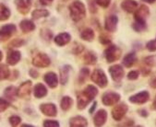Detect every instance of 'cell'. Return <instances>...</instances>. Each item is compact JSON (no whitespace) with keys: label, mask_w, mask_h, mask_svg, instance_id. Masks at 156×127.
I'll list each match as a JSON object with an SVG mask.
<instances>
[{"label":"cell","mask_w":156,"mask_h":127,"mask_svg":"<svg viewBox=\"0 0 156 127\" xmlns=\"http://www.w3.org/2000/svg\"><path fill=\"white\" fill-rule=\"evenodd\" d=\"M70 17L74 21H80L86 16V9L84 5L80 1H75L69 6Z\"/></svg>","instance_id":"cell-1"},{"label":"cell","mask_w":156,"mask_h":127,"mask_svg":"<svg viewBox=\"0 0 156 127\" xmlns=\"http://www.w3.org/2000/svg\"><path fill=\"white\" fill-rule=\"evenodd\" d=\"M91 80L100 88H105L108 84L107 77L102 69H95L93 71L91 75Z\"/></svg>","instance_id":"cell-2"},{"label":"cell","mask_w":156,"mask_h":127,"mask_svg":"<svg viewBox=\"0 0 156 127\" xmlns=\"http://www.w3.org/2000/svg\"><path fill=\"white\" fill-rule=\"evenodd\" d=\"M105 57L108 63H114L121 57V50L115 45H110L105 51Z\"/></svg>","instance_id":"cell-3"},{"label":"cell","mask_w":156,"mask_h":127,"mask_svg":"<svg viewBox=\"0 0 156 127\" xmlns=\"http://www.w3.org/2000/svg\"><path fill=\"white\" fill-rule=\"evenodd\" d=\"M128 110H129V107L125 103H119V104L115 105L112 110L113 119L116 122H120L124 118V116L127 114Z\"/></svg>","instance_id":"cell-4"},{"label":"cell","mask_w":156,"mask_h":127,"mask_svg":"<svg viewBox=\"0 0 156 127\" xmlns=\"http://www.w3.org/2000/svg\"><path fill=\"white\" fill-rule=\"evenodd\" d=\"M50 63H51L50 58L45 53H37L33 58V65L36 67H40V68L47 67L48 66H50Z\"/></svg>","instance_id":"cell-5"},{"label":"cell","mask_w":156,"mask_h":127,"mask_svg":"<svg viewBox=\"0 0 156 127\" xmlns=\"http://www.w3.org/2000/svg\"><path fill=\"white\" fill-rule=\"evenodd\" d=\"M119 100L120 95L116 92L112 91L105 92L102 97V101L105 106H114L119 101Z\"/></svg>","instance_id":"cell-6"},{"label":"cell","mask_w":156,"mask_h":127,"mask_svg":"<svg viewBox=\"0 0 156 127\" xmlns=\"http://www.w3.org/2000/svg\"><path fill=\"white\" fill-rule=\"evenodd\" d=\"M15 33H16V26L15 25H13V24L4 25L1 29H0V42L8 40Z\"/></svg>","instance_id":"cell-7"},{"label":"cell","mask_w":156,"mask_h":127,"mask_svg":"<svg viewBox=\"0 0 156 127\" xmlns=\"http://www.w3.org/2000/svg\"><path fill=\"white\" fill-rule=\"evenodd\" d=\"M109 73L112 79L115 82H118L123 78L125 71L121 65H114L109 67Z\"/></svg>","instance_id":"cell-8"},{"label":"cell","mask_w":156,"mask_h":127,"mask_svg":"<svg viewBox=\"0 0 156 127\" xmlns=\"http://www.w3.org/2000/svg\"><path fill=\"white\" fill-rule=\"evenodd\" d=\"M150 99V94L148 91H140L129 97V101L134 104H144Z\"/></svg>","instance_id":"cell-9"},{"label":"cell","mask_w":156,"mask_h":127,"mask_svg":"<svg viewBox=\"0 0 156 127\" xmlns=\"http://www.w3.org/2000/svg\"><path fill=\"white\" fill-rule=\"evenodd\" d=\"M32 87H33L32 81L28 80V81L23 82L18 88V97L21 99L28 98L30 94V91H32Z\"/></svg>","instance_id":"cell-10"},{"label":"cell","mask_w":156,"mask_h":127,"mask_svg":"<svg viewBox=\"0 0 156 127\" xmlns=\"http://www.w3.org/2000/svg\"><path fill=\"white\" fill-rule=\"evenodd\" d=\"M15 5L20 13L26 15L33 5V0H15Z\"/></svg>","instance_id":"cell-11"},{"label":"cell","mask_w":156,"mask_h":127,"mask_svg":"<svg viewBox=\"0 0 156 127\" xmlns=\"http://www.w3.org/2000/svg\"><path fill=\"white\" fill-rule=\"evenodd\" d=\"M149 14H150L149 8L145 5H142L139 9H137V10L135 11L134 18L137 21H145Z\"/></svg>","instance_id":"cell-12"},{"label":"cell","mask_w":156,"mask_h":127,"mask_svg":"<svg viewBox=\"0 0 156 127\" xmlns=\"http://www.w3.org/2000/svg\"><path fill=\"white\" fill-rule=\"evenodd\" d=\"M40 111L42 112L43 114L46 116H51L54 117L57 113L56 106L53 103H44L40 105Z\"/></svg>","instance_id":"cell-13"},{"label":"cell","mask_w":156,"mask_h":127,"mask_svg":"<svg viewBox=\"0 0 156 127\" xmlns=\"http://www.w3.org/2000/svg\"><path fill=\"white\" fill-rule=\"evenodd\" d=\"M117 23H118V19L116 16L111 15V16L107 17L105 19V29L107 31H109V33H114V31H115V29H116Z\"/></svg>","instance_id":"cell-14"},{"label":"cell","mask_w":156,"mask_h":127,"mask_svg":"<svg viewBox=\"0 0 156 127\" xmlns=\"http://www.w3.org/2000/svg\"><path fill=\"white\" fill-rule=\"evenodd\" d=\"M21 58V53L20 51L17 50H11L9 52L7 56V63L9 66H15L20 62Z\"/></svg>","instance_id":"cell-15"},{"label":"cell","mask_w":156,"mask_h":127,"mask_svg":"<svg viewBox=\"0 0 156 127\" xmlns=\"http://www.w3.org/2000/svg\"><path fill=\"white\" fill-rule=\"evenodd\" d=\"M107 120V112L105 110H100L93 117V122L96 126H102Z\"/></svg>","instance_id":"cell-16"},{"label":"cell","mask_w":156,"mask_h":127,"mask_svg":"<svg viewBox=\"0 0 156 127\" xmlns=\"http://www.w3.org/2000/svg\"><path fill=\"white\" fill-rule=\"evenodd\" d=\"M121 8L127 13H134L138 9V3L134 0H125L121 4Z\"/></svg>","instance_id":"cell-17"},{"label":"cell","mask_w":156,"mask_h":127,"mask_svg":"<svg viewBox=\"0 0 156 127\" xmlns=\"http://www.w3.org/2000/svg\"><path fill=\"white\" fill-rule=\"evenodd\" d=\"M44 79L45 81V83L52 88H55L57 87V83H58V78L55 73L54 72H48L44 75Z\"/></svg>","instance_id":"cell-18"},{"label":"cell","mask_w":156,"mask_h":127,"mask_svg":"<svg viewBox=\"0 0 156 127\" xmlns=\"http://www.w3.org/2000/svg\"><path fill=\"white\" fill-rule=\"evenodd\" d=\"M46 94H47V88H45L44 85H43L42 83H38L34 86V95L35 98L42 99V98L46 96Z\"/></svg>","instance_id":"cell-19"},{"label":"cell","mask_w":156,"mask_h":127,"mask_svg":"<svg viewBox=\"0 0 156 127\" xmlns=\"http://www.w3.org/2000/svg\"><path fill=\"white\" fill-rule=\"evenodd\" d=\"M71 40V36L67 33H60L58 34L55 38V43L58 45V46H64L66 44H68Z\"/></svg>","instance_id":"cell-20"},{"label":"cell","mask_w":156,"mask_h":127,"mask_svg":"<svg viewBox=\"0 0 156 127\" xmlns=\"http://www.w3.org/2000/svg\"><path fill=\"white\" fill-rule=\"evenodd\" d=\"M4 95L7 100L14 101H16V99L18 97V88L14 86L8 87L4 91Z\"/></svg>","instance_id":"cell-21"},{"label":"cell","mask_w":156,"mask_h":127,"mask_svg":"<svg viewBox=\"0 0 156 127\" xmlns=\"http://www.w3.org/2000/svg\"><path fill=\"white\" fill-rule=\"evenodd\" d=\"M136 62H137V56L135 53H129L127 55H125V57L123 58V65L128 68L133 67Z\"/></svg>","instance_id":"cell-22"},{"label":"cell","mask_w":156,"mask_h":127,"mask_svg":"<svg viewBox=\"0 0 156 127\" xmlns=\"http://www.w3.org/2000/svg\"><path fill=\"white\" fill-rule=\"evenodd\" d=\"M69 125L72 127H84L88 125L87 120L82 116H76L70 119Z\"/></svg>","instance_id":"cell-23"},{"label":"cell","mask_w":156,"mask_h":127,"mask_svg":"<svg viewBox=\"0 0 156 127\" xmlns=\"http://www.w3.org/2000/svg\"><path fill=\"white\" fill-rule=\"evenodd\" d=\"M20 27L21 30L25 33H28L30 31H33L35 29L34 23L32 20H29V19H23L20 23Z\"/></svg>","instance_id":"cell-24"},{"label":"cell","mask_w":156,"mask_h":127,"mask_svg":"<svg viewBox=\"0 0 156 127\" xmlns=\"http://www.w3.org/2000/svg\"><path fill=\"white\" fill-rule=\"evenodd\" d=\"M83 94L85 95V96L90 100H93L96 96H97V94H98V89L94 87V86H92V85H89L86 87V88L84 89L83 91Z\"/></svg>","instance_id":"cell-25"},{"label":"cell","mask_w":156,"mask_h":127,"mask_svg":"<svg viewBox=\"0 0 156 127\" xmlns=\"http://www.w3.org/2000/svg\"><path fill=\"white\" fill-rule=\"evenodd\" d=\"M69 66H64L63 67L60 68V83L62 85H66L69 79V74L70 71Z\"/></svg>","instance_id":"cell-26"},{"label":"cell","mask_w":156,"mask_h":127,"mask_svg":"<svg viewBox=\"0 0 156 127\" xmlns=\"http://www.w3.org/2000/svg\"><path fill=\"white\" fill-rule=\"evenodd\" d=\"M73 104V101L70 97L69 96H66V97H63L61 100V102H60V106H61V109L63 111H68L70 109V107L72 106Z\"/></svg>","instance_id":"cell-27"},{"label":"cell","mask_w":156,"mask_h":127,"mask_svg":"<svg viewBox=\"0 0 156 127\" xmlns=\"http://www.w3.org/2000/svg\"><path fill=\"white\" fill-rule=\"evenodd\" d=\"M90 100L83 94V92L81 94H80L78 96V108L80 110H83L89 103H90Z\"/></svg>","instance_id":"cell-28"},{"label":"cell","mask_w":156,"mask_h":127,"mask_svg":"<svg viewBox=\"0 0 156 127\" xmlns=\"http://www.w3.org/2000/svg\"><path fill=\"white\" fill-rule=\"evenodd\" d=\"M10 77V70L6 65H0V80L8 79Z\"/></svg>","instance_id":"cell-29"},{"label":"cell","mask_w":156,"mask_h":127,"mask_svg":"<svg viewBox=\"0 0 156 127\" xmlns=\"http://www.w3.org/2000/svg\"><path fill=\"white\" fill-rule=\"evenodd\" d=\"M81 38L85 41L91 42L94 39V33L91 29H86L81 33Z\"/></svg>","instance_id":"cell-30"},{"label":"cell","mask_w":156,"mask_h":127,"mask_svg":"<svg viewBox=\"0 0 156 127\" xmlns=\"http://www.w3.org/2000/svg\"><path fill=\"white\" fill-rule=\"evenodd\" d=\"M84 61L88 65H94L97 62V57L92 52H88L84 56Z\"/></svg>","instance_id":"cell-31"},{"label":"cell","mask_w":156,"mask_h":127,"mask_svg":"<svg viewBox=\"0 0 156 127\" xmlns=\"http://www.w3.org/2000/svg\"><path fill=\"white\" fill-rule=\"evenodd\" d=\"M10 17L9 9L3 4H0V20H6Z\"/></svg>","instance_id":"cell-32"},{"label":"cell","mask_w":156,"mask_h":127,"mask_svg":"<svg viewBox=\"0 0 156 127\" xmlns=\"http://www.w3.org/2000/svg\"><path fill=\"white\" fill-rule=\"evenodd\" d=\"M49 15V12L45 9H36L33 12V19H39L41 18H45Z\"/></svg>","instance_id":"cell-33"},{"label":"cell","mask_w":156,"mask_h":127,"mask_svg":"<svg viewBox=\"0 0 156 127\" xmlns=\"http://www.w3.org/2000/svg\"><path fill=\"white\" fill-rule=\"evenodd\" d=\"M132 28L138 31V33H141L144 29H146V21H135L132 24Z\"/></svg>","instance_id":"cell-34"},{"label":"cell","mask_w":156,"mask_h":127,"mask_svg":"<svg viewBox=\"0 0 156 127\" xmlns=\"http://www.w3.org/2000/svg\"><path fill=\"white\" fill-rule=\"evenodd\" d=\"M144 63L149 67L156 66V55H151L144 59Z\"/></svg>","instance_id":"cell-35"},{"label":"cell","mask_w":156,"mask_h":127,"mask_svg":"<svg viewBox=\"0 0 156 127\" xmlns=\"http://www.w3.org/2000/svg\"><path fill=\"white\" fill-rule=\"evenodd\" d=\"M89 73H90V71H89L88 68H82V69L80 70V74H79V80H80V83H83V82L85 81V79H86V77H88Z\"/></svg>","instance_id":"cell-36"},{"label":"cell","mask_w":156,"mask_h":127,"mask_svg":"<svg viewBox=\"0 0 156 127\" xmlns=\"http://www.w3.org/2000/svg\"><path fill=\"white\" fill-rule=\"evenodd\" d=\"M9 121L10 125H12V126H18L20 123V122H21V118L20 116L13 115V116H10L9 117Z\"/></svg>","instance_id":"cell-37"},{"label":"cell","mask_w":156,"mask_h":127,"mask_svg":"<svg viewBox=\"0 0 156 127\" xmlns=\"http://www.w3.org/2000/svg\"><path fill=\"white\" fill-rule=\"evenodd\" d=\"M9 106H10V103L7 100L0 98V112H5Z\"/></svg>","instance_id":"cell-38"},{"label":"cell","mask_w":156,"mask_h":127,"mask_svg":"<svg viewBox=\"0 0 156 127\" xmlns=\"http://www.w3.org/2000/svg\"><path fill=\"white\" fill-rule=\"evenodd\" d=\"M140 76V71L139 70H132L128 74V78L129 80H136L139 78Z\"/></svg>","instance_id":"cell-39"},{"label":"cell","mask_w":156,"mask_h":127,"mask_svg":"<svg viewBox=\"0 0 156 127\" xmlns=\"http://www.w3.org/2000/svg\"><path fill=\"white\" fill-rule=\"evenodd\" d=\"M146 48L148 51L150 52H156V40H152L147 43L146 44Z\"/></svg>","instance_id":"cell-40"},{"label":"cell","mask_w":156,"mask_h":127,"mask_svg":"<svg viewBox=\"0 0 156 127\" xmlns=\"http://www.w3.org/2000/svg\"><path fill=\"white\" fill-rule=\"evenodd\" d=\"M44 127H58L59 126V122L57 121H49V120H45L44 122Z\"/></svg>","instance_id":"cell-41"},{"label":"cell","mask_w":156,"mask_h":127,"mask_svg":"<svg viewBox=\"0 0 156 127\" xmlns=\"http://www.w3.org/2000/svg\"><path fill=\"white\" fill-rule=\"evenodd\" d=\"M96 1V3L100 6V7H102V8H108L109 7V5H110V3H111V0H95Z\"/></svg>","instance_id":"cell-42"},{"label":"cell","mask_w":156,"mask_h":127,"mask_svg":"<svg viewBox=\"0 0 156 127\" xmlns=\"http://www.w3.org/2000/svg\"><path fill=\"white\" fill-rule=\"evenodd\" d=\"M23 44H24L23 40H14L9 43V46H11V47H20V46H21Z\"/></svg>","instance_id":"cell-43"},{"label":"cell","mask_w":156,"mask_h":127,"mask_svg":"<svg viewBox=\"0 0 156 127\" xmlns=\"http://www.w3.org/2000/svg\"><path fill=\"white\" fill-rule=\"evenodd\" d=\"M100 43H102L103 44H107L111 43V39L109 37H105V35L100 36Z\"/></svg>","instance_id":"cell-44"},{"label":"cell","mask_w":156,"mask_h":127,"mask_svg":"<svg viewBox=\"0 0 156 127\" xmlns=\"http://www.w3.org/2000/svg\"><path fill=\"white\" fill-rule=\"evenodd\" d=\"M30 76L34 77V78H37L39 77V73L37 72V70H34V69H30Z\"/></svg>","instance_id":"cell-45"},{"label":"cell","mask_w":156,"mask_h":127,"mask_svg":"<svg viewBox=\"0 0 156 127\" xmlns=\"http://www.w3.org/2000/svg\"><path fill=\"white\" fill-rule=\"evenodd\" d=\"M150 86L152 88H156V77H153L152 79L150 80Z\"/></svg>","instance_id":"cell-46"},{"label":"cell","mask_w":156,"mask_h":127,"mask_svg":"<svg viewBox=\"0 0 156 127\" xmlns=\"http://www.w3.org/2000/svg\"><path fill=\"white\" fill-rule=\"evenodd\" d=\"M138 112H139V113L140 114V116H142V117H148V112H147V111H145L144 109L139 110Z\"/></svg>","instance_id":"cell-47"},{"label":"cell","mask_w":156,"mask_h":127,"mask_svg":"<svg viewBox=\"0 0 156 127\" xmlns=\"http://www.w3.org/2000/svg\"><path fill=\"white\" fill-rule=\"evenodd\" d=\"M52 1H53V0H40L41 4H42V5H44V6L50 5V4L52 3Z\"/></svg>","instance_id":"cell-48"},{"label":"cell","mask_w":156,"mask_h":127,"mask_svg":"<svg viewBox=\"0 0 156 127\" xmlns=\"http://www.w3.org/2000/svg\"><path fill=\"white\" fill-rule=\"evenodd\" d=\"M151 108H152L154 111H156V96H155V98H154V101H153V102H152Z\"/></svg>","instance_id":"cell-49"},{"label":"cell","mask_w":156,"mask_h":127,"mask_svg":"<svg viewBox=\"0 0 156 127\" xmlns=\"http://www.w3.org/2000/svg\"><path fill=\"white\" fill-rule=\"evenodd\" d=\"M96 105H97V103L96 102H94V103H93V105H92V107L90 108V112L91 113L93 111H94L95 110V108H96Z\"/></svg>","instance_id":"cell-50"},{"label":"cell","mask_w":156,"mask_h":127,"mask_svg":"<svg viewBox=\"0 0 156 127\" xmlns=\"http://www.w3.org/2000/svg\"><path fill=\"white\" fill-rule=\"evenodd\" d=\"M143 2H145V3H149V4H152V3H154L155 2V0H142Z\"/></svg>","instance_id":"cell-51"},{"label":"cell","mask_w":156,"mask_h":127,"mask_svg":"<svg viewBox=\"0 0 156 127\" xmlns=\"http://www.w3.org/2000/svg\"><path fill=\"white\" fill-rule=\"evenodd\" d=\"M2 58H3V53H2V52L0 51V61L2 60Z\"/></svg>","instance_id":"cell-52"},{"label":"cell","mask_w":156,"mask_h":127,"mask_svg":"<svg viewBox=\"0 0 156 127\" xmlns=\"http://www.w3.org/2000/svg\"><path fill=\"white\" fill-rule=\"evenodd\" d=\"M155 123H156V122H155Z\"/></svg>","instance_id":"cell-53"}]
</instances>
